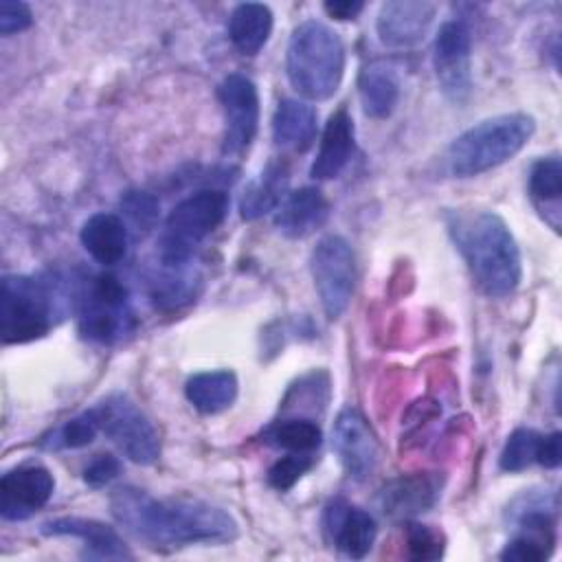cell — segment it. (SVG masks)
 <instances>
[{
	"label": "cell",
	"mask_w": 562,
	"mask_h": 562,
	"mask_svg": "<svg viewBox=\"0 0 562 562\" xmlns=\"http://www.w3.org/2000/svg\"><path fill=\"white\" fill-rule=\"evenodd\" d=\"M538 441L540 432L533 428H516L498 457V465L505 472H522L529 465L536 463V452H538Z\"/></svg>",
	"instance_id": "f1b7e54d"
},
{
	"label": "cell",
	"mask_w": 562,
	"mask_h": 562,
	"mask_svg": "<svg viewBox=\"0 0 562 562\" xmlns=\"http://www.w3.org/2000/svg\"><path fill=\"white\" fill-rule=\"evenodd\" d=\"M432 66L443 97L452 103L468 101L472 92V35L465 22L448 20L439 26Z\"/></svg>",
	"instance_id": "30bf717a"
},
{
	"label": "cell",
	"mask_w": 562,
	"mask_h": 562,
	"mask_svg": "<svg viewBox=\"0 0 562 562\" xmlns=\"http://www.w3.org/2000/svg\"><path fill=\"white\" fill-rule=\"evenodd\" d=\"M226 213L228 195L222 189H202L180 200L165 220L160 261L187 263L198 244L224 222Z\"/></svg>",
	"instance_id": "8992f818"
},
{
	"label": "cell",
	"mask_w": 562,
	"mask_h": 562,
	"mask_svg": "<svg viewBox=\"0 0 562 562\" xmlns=\"http://www.w3.org/2000/svg\"><path fill=\"white\" fill-rule=\"evenodd\" d=\"M288 167L285 162H270L255 180H250L239 198V213L244 220H257L270 211H277L288 195Z\"/></svg>",
	"instance_id": "d4e9b609"
},
{
	"label": "cell",
	"mask_w": 562,
	"mask_h": 562,
	"mask_svg": "<svg viewBox=\"0 0 562 562\" xmlns=\"http://www.w3.org/2000/svg\"><path fill=\"white\" fill-rule=\"evenodd\" d=\"M121 209H123V215L134 226L143 228V231H149L158 222L160 204H158V200L154 195H149L145 191H127L121 198Z\"/></svg>",
	"instance_id": "d6a6232c"
},
{
	"label": "cell",
	"mask_w": 562,
	"mask_h": 562,
	"mask_svg": "<svg viewBox=\"0 0 562 562\" xmlns=\"http://www.w3.org/2000/svg\"><path fill=\"white\" fill-rule=\"evenodd\" d=\"M274 18L268 4L241 2L228 18V37L241 55H257L272 35Z\"/></svg>",
	"instance_id": "cb8c5ba5"
},
{
	"label": "cell",
	"mask_w": 562,
	"mask_h": 562,
	"mask_svg": "<svg viewBox=\"0 0 562 562\" xmlns=\"http://www.w3.org/2000/svg\"><path fill=\"white\" fill-rule=\"evenodd\" d=\"M110 512L125 531L154 547L231 542L237 536L235 518L217 505L184 496L156 498L134 485L112 490Z\"/></svg>",
	"instance_id": "6da1fadb"
},
{
	"label": "cell",
	"mask_w": 562,
	"mask_h": 562,
	"mask_svg": "<svg viewBox=\"0 0 562 562\" xmlns=\"http://www.w3.org/2000/svg\"><path fill=\"white\" fill-rule=\"evenodd\" d=\"M345 61V44L331 26L321 20H305L294 26L285 48V72L303 99H331L340 88Z\"/></svg>",
	"instance_id": "3957f363"
},
{
	"label": "cell",
	"mask_w": 562,
	"mask_h": 562,
	"mask_svg": "<svg viewBox=\"0 0 562 562\" xmlns=\"http://www.w3.org/2000/svg\"><path fill=\"white\" fill-rule=\"evenodd\" d=\"M318 132V112L299 99L279 101L272 116V140L288 151H305Z\"/></svg>",
	"instance_id": "44dd1931"
},
{
	"label": "cell",
	"mask_w": 562,
	"mask_h": 562,
	"mask_svg": "<svg viewBox=\"0 0 562 562\" xmlns=\"http://www.w3.org/2000/svg\"><path fill=\"white\" fill-rule=\"evenodd\" d=\"M92 415L103 432L130 461L151 465L160 457V437L149 417L123 393H110L94 404Z\"/></svg>",
	"instance_id": "ba28073f"
},
{
	"label": "cell",
	"mask_w": 562,
	"mask_h": 562,
	"mask_svg": "<svg viewBox=\"0 0 562 562\" xmlns=\"http://www.w3.org/2000/svg\"><path fill=\"white\" fill-rule=\"evenodd\" d=\"M61 294L53 281L33 274H4L0 283V338L29 342L48 334L61 314Z\"/></svg>",
	"instance_id": "5b68a950"
},
{
	"label": "cell",
	"mask_w": 562,
	"mask_h": 562,
	"mask_svg": "<svg viewBox=\"0 0 562 562\" xmlns=\"http://www.w3.org/2000/svg\"><path fill=\"white\" fill-rule=\"evenodd\" d=\"M529 195L542 217L553 213V220L558 222L562 195V162L558 156H547L533 162L529 171Z\"/></svg>",
	"instance_id": "484cf974"
},
{
	"label": "cell",
	"mask_w": 562,
	"mask_h": 562,
	"mask_svg": "<svg viewBox=\"0 0 562 562\" xmlns=\"http://www.w3.org/2000/svg\"><path fill=\"white\" fill-rule=\"evenodd\" d=\"M323 525L329 542L351 560H362L371 551L378 536L373 516L362 507L349 505L340 498L325 507Z\"/></svg>",
	"instance_id": "9a60e30c"
},
{
	"label": "cell",
	"mask_w": 562,
	"mask_h": 562,
	"mask_svg": "<svg viewBox=\"0 0 562 562\" xmlns=\"http://www.w3.org/2000/svg\"><path fill=\"white\" fill-rule=\"evenodd\" d=\"M97 432H99L97 419H94L92 411H86V413L68 419L61 428H57L53 432L50 448H66V450L83 448V446H90L94 441Z\"/></svg>",
	"instance_id": "4dcf8cb0"
},
{
	"label": "cell",
	"mask_w": 562,
	"mask_h": 562,
	"mask_svg": "<svg viewBox=\"0 0 562 562\" xmlns=\"http://www.w3.org/2000/svg\"><path fill=\"white\" fill-rule=\"evenodd\" d=\"M329 215V202L316 187L290 191L274 211V226L290 239H303L316 233Z\"/></svg>",
	"instance_id": "ac0fdd59"
},
{
	"label": "cell",
	"mask_w": 562,
	"mask_h": 562,
	"mask_svg": "<svg viewBox=\"0 0 562 562\" xmlns=\"http://www.w3.org/2000/svg\"><path fill=\"white\" fill-rule=\"evenodd\" d=\"M441 483L432 474H408L391 481L382 494L380 503L384 514L393 518H411L426 512L439 498Z\"/></svg>",
	"instance_id": "ffe728a7"
},
{
	"label": "cell",
	"mask_w": 562,
	"mask_h": 562,
	"mask_svg": "<svg viewBox=\"0 0 562 562\" xmlns=\"http://www.w3.org/2000/svg\"><path fill=\"white\" fill-rule=\"evenodd\" d=\"M121 472V461L114 454H97L86 468H83V481L90 487H105L110 481H114Z\"/></svg>",
	"instance_id": "e575fe53"
},
{
	"label": "cell",
	"mask_w": 562,
	"mask_h": 562,
	"mask_svg": "<svg viewBox=\"0 0 562 562\" xmlns=\"http://www.w3.org/2000/svg\"><path fill=\"white\" fill-rule=\"evenodd\" d=\"M360 105L371 119H389L400 101V81L391 66L371 61L358 77Z\"/></svg>",
	"instance_id": "603a6c76"
},
{
	"label": "cell",
	"mask_w": 562,
	"mask_h": 562,
	"mask_svg": "<svg viewBox=\"0 0 562 562\" xmlns=\"http://www.w3.org/2000/svg\"><path fill=\"white\" fill-rule=\"evenodd\" d=\"M356 149V127L347 108H338L325 123L316 158L310 167L314 180H331L342 173Z\"/></svg>",
	"instance_id": "e0dca14e"
},
{
	"label": "cell",
	"mask_w": 562,
	"mask_h": 562,
	"mask_svg": "<svg viewBox=\"0 0 562 562\" xmlns=\"http://www.w3.org/2000/svg\"><path fill=\"white\" fill-rule=\"evenodd\" d=\"M55 492V479L44 465H20L0 479V514L7 520H24L42 509Z\"/></svg>",
	"instance_id": "4fadbf2b"
},
{
	"label": "cell",
	"mask_w": 562,
	"mask_h": 562,
	"mask_svg": "<svg viewBox=\"0 0 562 562\" xmlns=\"http://www.w3.org/2000/svg\"><path fill=\"white\" fill-rule=\"evenodd\" d=\"M86 252L101 266H114L127 255L130 231L121 215L116 213H94L90 215L79 233Z\"/></svg>",
	"instance_id": "d6986e66"
},
{
	"label": "cell",
	"mask_w": 562,
	"mask_h": 562,
	"mask_svg": "<svg viewBox=\"0 0 562 562\" xmlns=\"http://www.w3.org/2000/svg\"><path fill=\"white\" fill-rule=\"evenodd\" d=\"M406 547L413 560L430 562L439 560L446 551V538L439 529L422 522H408L406 525Z\"/></svg>",
	"instance_id": "f546056e"
},
{
	"label": "cell",
	"mask_w": 562,
	"mask_h": 562,
	"mask_svg": "<svg viewBox=\"0 0 562 562\" xmlns=\"http://www.w3.org/2000/svg\"><path fill=\"white\" fill-rule=\"evenodd\" d=\"M323 9L334 20H353L364 9V2H360V0H327L323 4Z\"/></svg>",
	"instance_id": "8d00e7d4"
},
{
	"label": "cell",
	"mask_w": 562,
	"mask_h": 562,
	"mask_svg": "<svg viewBox=\"0 0 562 562\" xmlns=\"http://www.w3.org/2000/svg\"><path fill=\"white\" fill-rule=\"evenodd\" d=\"M33 22L31 7L20 0H2L0 2V33L13 35L29 29Z\"/></svg>",
	"instance_id": "836d02e7"
},
{
	"label": "cell",
	"mask_w": 562,
	"mask_h": 562,
	"mask_svg": "<svg viewBox=\"0 0 562 562\" xmlns=\"http://www.w3.org/2000/svg\"><path fill=\"white\" fill-rule=\"evenodd\" d=\"M331 446L340 459V465L353 481L369 479L378 468V437L356 408H345L338 413L334 422Z\"/></svg>",
	"instance_id": "7c38bea8"
},
{
	"label": "cell",
	"mask_w": 562,
	"mask_h": 562,
	"mask_svg": "<svg viewBox=\"0 0 562 562\" xmlns=\"http://www.w3.org/2000/svg\"><path fill=\"white\" fill-rule=\"evenodd\" d=\"M75 305L79 331L92 342H121L136 327L127 288L114 274H97L88 279L79 290Z\"/></svg>",
	"instance_id": "52a82bcc"
},
{
	"label": "cell",
	"mask_w": 562,
	"mask_h": 562,
	"mask_svg": "<svg viewBox=\"0 0 562 562\" xmlns=\"http://www.w3.org/2000/svg\"><path fill=\"white\" fill-rule=\"evenodd\" d=\"M217 99L224 110V154H244L259 127V92L250 77L231 72L217 88Z\"/></svg>",
	"instance_id": "8fae6325"
},
{
	"label": "cell",
	"mask_w": 562,
	"mask_h": 562,
	"mask_svg": "<svg viewBox=\"0 0 562 562\" xmlns=\"http://www.w3.org/2000/svg\"><path fill=\"white\" fill-rule=\"evenodd\" d=\"M237 375L228 369H213V371H200L193 373L184 384V395L189 404L204 413L215 415L233 406L237 397Z\"/></svg>",
	"instance_id": "7402d4cb"
},
{
	"label": "cell",
	"mask_w": 562,
	"mask_h": 562,
	"mask_svg": "<svg viewBox=\"0 0 562 562\" xmlns=\"http://www.w3.org/2000/svg\"><path fill=\"white\" fill-rule=\"evenodd\" d=\"M562 435L558 430L549 435H540L538 441V452H536V463H540L547 470H555L562 461V448H560Z\"/></svg>",
	"instance_id": "d590c367"
},
{
	"label": "cell",
	"mask_w": 562,
	"mask_h": 562,
	"mask_svg": "<svg viewBox=\"0 0 562 562\" xmlns=\"http://www.w3.org/2000/svg\"><path fill=\"white\" fill-rule=\"evenodd\" d=\"M446 228L483 294L503 299L520 285V248L498 213L452 209L446 213Z\"/></svg>",
	"instance_id": "7a4b0ae2"
},
{
	"label": "cell",
	"mask_w": 562,
	"mask_h": 562,
	"mask_svg": "<svg viewBox=\"0 0 562 562\" xmlns=\"http://www.w3.org/2000/svg\"><path fill=\"white\" fill-rule=\"evenodd\" d=\"M536 119L505 112L479 121L448 145V169L457 178H474L512 160L533 136Z\"/></svg>",
	"instance_id": "277c9868"
},
{
	"label": "cell",
	"mask_w": 562,
	"mask_h": 562,
	"mask_svg": "<svg viewBox=\"0 0 562 562\" xmlns=\"http://www.w3.org/2000/svg\"><path fill=\"white\" fill-rule=\"evenodd\" d=\"M310 270L327 318H338L351 303L356 290V255L342 235H325L316 241Z\"/></svg>",
	"instance_id": "9c48e42d"
},
{
	"label": "cell",
	"mask_w": 562,
	"mask_h": 562,
	"mask_svg": "<svg viewBox=\"0 0 562 562\" xmlns=\"http://www.w3.org/2000/svg\"><path fill=\"white\" fill-rule=\"evenodd\" d=\"M314 465L312 454H294L288 452L285 457H281L279 461H274L268 470V483L279 490V492H288L290 487H294L301 476Z\"/></svg>",
	"instance_id": "1f68e13d"
},
{
	"label": "cell",
	"mask_w": 562,
	"mask_h": 562,
	"mask_svg": "<svg viewBox=\"0 0 562 562\" xmlns=\"http://www.w3.org/2000/svg\"><path fill=\"white\" fill-rule=\"evenodd\" d=\"M266 439L285 452L312 454L323 441V430L310 417H285L266 430Z\"/></svg>",
	"instance_id": "4316f807"
},
{
	"label": "cell",
	"mask_w": 562,
	"mask_h": 562,
	"mask_svg": "<svg viewBox=\"0 0 562 562\" xmlns=\"http://www.w3.org/2000/svg\"><path fill=\"white\" fill-rule=\"evenodd\" d=\"M162 263V261H160ZM198 277L187 263H162L160 274L151 279V299L160 307H178L195 296Z\"/></svg>",
	"instance_id": "83f0119b"
},
{
	"label": "cell",
	"mask_w": 562,
	"mask_h": 562,
	"mask_svg": "<svg viewBox=\"0 0 562 562\" xmlns=\"http://www.w3.org/2000/svg\"><path fill=\"white\" fill-rule=\"evenodd\" d=\"M42 533L46 536H70L83 542V558L90 560H132V551L127 549L121 533L94 518L81 516H61L42 525Z\"/></svg>",
	"instance_id": "2e32d148"
},
{
	"label": "cell",
	"mask_w": 562,
	"mask_h": 562,
	"mask_svg": "<svg viewBox=\"0 0 562 562\" xmlns=\"http://www.w3.org/2000/svg\"><path fill=\"white\" fill-rule=\"evenodd\" d=\"M435 13V4L426 0H389L375 18L378 37L391 48L415 46L428 35Z\"/></svg>",
	"instance_id": "5bb4252c"
}]
</instances>
